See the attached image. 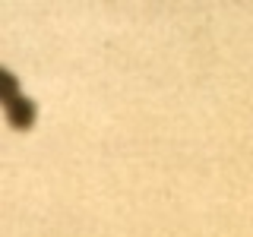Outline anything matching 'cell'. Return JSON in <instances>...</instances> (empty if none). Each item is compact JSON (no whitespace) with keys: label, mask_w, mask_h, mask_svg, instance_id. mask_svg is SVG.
Here are the masks:
<instances>
[{"label":"cell","mask_w":253,"mask_h":237,"mask_svg":"<svg viewBox=\"0 0 253 237\" xmlns=\"http://www.w3.org/2000/svg\"><path fill=\"white\" fill-rule=\"evenodd\" d=\"M0 82H3V92H0V101H3V105H10V101L19 98V85H16V76L10 73V70L0 73Z\"/></svg>","instance_id":"2"},{"label":"cell","mask_w":253,"mask_h":237,"mask_svg":"<svg viewBox=\"0 0 253 237\" xmlns=\"http://www.w3.org/2000/svg\"><path fill=\"white\" fill-rule=\"evenodd\" d=\"M3 111H6V120H10L13 130H32V123H35V105L26 95H19L16 101L3 105Z\"/></svg>","instance_id":"1"}]
</instances>
